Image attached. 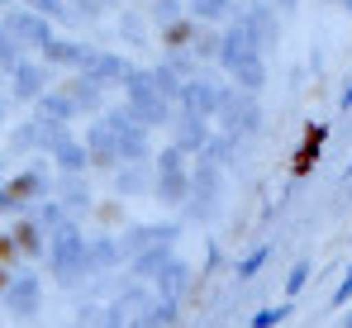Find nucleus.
<instances>
[{
	"label": "nucleus",
	"mask_w": 352,
	"mask_h": 328,
	"mask_svg": "<svg viewBox=\"0 0 352 328\" xmlns=\"http://www.w3.org/2000/svg\"><path fill=\"white\" fill-rule=\"evenodd\" d=\"M124 109H129L148 133H153L157 124H172L176 119V105L157 91V81H153V67H138V72H133V81L124 86Z\"/></svg>",
	"instance_id": "1"
},
{
	"label": "nucleus",
	"mask_w": 352,
	"mask_h": 328,
	"mask_svg": "<svg viewBox=\"0 0 352 328\" xmlns=\"http://www.w3.org/2000/svg\"><path fill=\"white\" fill-rule=\"evenodd\" d=\"M48 272H53V281H62V285H76L81 276L91 272V243L81 238V228H76V219L67 223V228H58L53 233V243H48Z\"/></svg>",
	"instance_id": "2"
},
{
	"label": "nucleus",
	"mask_w": 352,
	"mask_h": 328,
	"mask_svg": "<svg viewBox=\"0 0 352 328\" xmlns=\"http://www.w3.org/2000/svg\"><path fill=\"white\" fill-rule=\"evenodd\" d=\"M153 195L162 205H186L190 200V166H186V153L167 143L157 153V181H153Z\"/></svg>",
	"instance_id": "3"
},
{
	"label": "nucleus",
	"mask_w": 352,
	"mask_h": 328,
	"mask_svg": "<svg viewBox=\"0 0 352 328\" xmlns=\"http://www.w3.org/2000/svg\"><path fill=\"white\" fill-rule=\"evenodd\" d=\"M219 200H224V166L214 162H200L190 166V200H186V215L190 219H210L219 210Z\"/></svg>",
	"instance_id": "4"
},
{
	"label": "nucleus",
	"mask_w": 352,
	"mask_h": 328,
	"mask_svg": "<svg viewBox=\"0 0 352 328\" xmlns=\"http://www.w3.org/2000/svg\"><path fill=\"white\" fill-rule=\"evenodd\" d=\"M5 29H10V39L24 48V53H43L58 34H53V19H43L38 10H29V5H19V10H5V19H0Z\"/></svg>",
	"instance_id": "5"
},
{
	"label": "nucleus",
	"mask_w": 352,
	"mask_h": 328,
	"mask_svg": "<svg viewBox=\"0 0 352 328\" xmlns=\"http://www.w3.org/2000/svg\"><path fill=\"white\" fill-rule=\"evenodd\" d=\"M100 119L110 124V133L119 138V157H124V166L148 162V129H143L129 109H124V105H119V109H105Z\"/></svg>",
	"instance_id": "6"
},
{
	"label": "nucleus",
	"mask_w": 352,
	"mask_h": 328,
	"mask_svg": "<svg viewBox=\"0 0 352 328\" xmlns=\"http://www.w3.org/2000/svg\"><path fill=\"white\" fill-rule=\"evenodd\" d=\"M224 81L219 76H210V72H200V76H190L186 81V91H181V100L176 109H190V114H200V119H219V105H224Z\"/></svg>",
	"instance_id": "7"
},
{
	"label": "nucleus",
	"mask_w": 352,
	"mask_h": 328,
	"mask_svg": "<svg viewBox=\"0 0 352 328\" xmlns=\"http://www.w3.org/2000/svg\"><path fill=\"white\" fill-rule=\"evenodd\" d=\"M219 124H224V133L248 138V133H257V129H262V105H257L248 91L229 86V91H224V105H219Z\"/></svg>",
	"instance_id": "8"
},
{
	"label": "nucleus",
	"mask_w": 352,
	"mask_h": 328,
	"mask_svg": "<svg viewBox=\"0 0 352 328\" xmlns=\"http://www.w3.org/2000/svg\"><path fill=\"white\" fill-rule=\"evenodd\" d=\"M53 162H34L29 171H14L10 176V195H14V205L19 210H34V205H43L48 195H53Z\"/></svg>",
	"instance_id": "9"
},
{
	"label": "nucleus",
	"mask_w": 352,
	"mask_h": 328,
	"mask_svg": "<svg viewBox=\"0 0 352 328\" xmlns=\"http://www.w3.org/2000/svg\"><path fill=\"white\" fill-rule=\"evenodd\" d=\"M67 138H76L67 124L48 119V114H34V119H29L19 133H14V148H19V153H24V148H43V157H53V153H58Z\"/></svg>",
	"instance_id": "10"
},
{
	"label": "nucleus",
	"mask_w": 352,
	"mask_h": 328,
	"mask_svg": "<svg viewBox=\"0 0 352 328\" xmlns=\"http://www.w3.org/2000/svg\"><path fill=\"white\" fill-rule=\"evenodd\" d=\"M176 148L186 153V157H205L210 153V143H214V133H210V119H200V114H190V109H176Z\"/></svg>",
	"instance_id": "11"
},
{
	"label": "nucleus",
	"mask_w": 352,
	"mask_h": 328,
	"mask_svg": "<svg viewBox=\"0 0 352 328\" xmlns=\"http://www.w3.org/2000/svg\"><path fill=\"white\" fill-rule=\"evenodd\" d=\"M38 300H43V281L24 272V276H14L10 290H5V314H14V319H34V314H38Z\"/></svg>",
	"instance_id": "12"
},
{
	"label": "nucleus",
	"mask_w": 352,
	"mask_h": 328,
	"mask_svg": "<svg viewBox=\"0 0 352 328\" xmlns=\"http://www.w3.org/2000/svg\"><path fill=\"white\" fill-rule=\"evenodd\" d=\"M248 57H267L257 43H252V34H248V24H243V14H238L234 24H224V48H219V67L229 72L238 62H248Z\"/></svg>",
	"instance_id": "13"
},
{
	"label": "nucleus",
	"mask_w": 352,
	"mask_h": 328,
	"mask_svg": "<svg viewBox=\"0 0 352 328\" xmlns=\"http://www.w3.org/2000/svg\"><path fill=\"white\" fill-rule=\"evenodd\" d=\"M81 143H86V153H91V166H105V171H110V166H124V157H119V138L110 133L105 119H96V124L86 129Z\"/></svg>",
	"instance_id": "14"
},
{
	"label": "nucleus",
	"mask_w": 352,
	"mask_h": 328,
	"mask_svg": "<svg viewBox=\"0 0 352 328\" xmlns=\"http://www.w3.org/2000/svg\"><path fill=\"white\" fill-rule=\"evenodd\" d=\"M243 24H248V34H252V43L262 48V53H272L276 48V39H281V29H276V5H248L243 10Z\"/></svg>",
	"instance_id": "15"
},
{
	"label": "nucleus",
	"mask_w": 352,
	"mask_h": 328,
	"mask_svg": "<svg viewBox=\"0 0 352 328\" xmlns=\"http://www.w3.org/2000/svg\"><path fill=\"white\" fill-rule=\"evenodd\" d=\"M96 53L100 48H91V43H76V39H53L48 48H43V57L48 62H58V67H72V72H91V62H96Z\"/></svg>",
	"instance_id": "16"
},
{
	"label": "nucleus",
	"mask_w": 352,
	"mask_h": 328,
	"mask_svg": "<svg viewBox=\"0 0 352 328\" xmlns=\"http://www.w3.org/2000/svg\"><path fill=\"white\" fill-rule=\"evenodd\" d=\"M10 96H14V100H34V105H38V100L48 96V67H43V62H24V67L10 76Z\"/></svg>",
	"instance_id": "17"
},
{
	"label": "nucleus",
	"mask_w": 352,
	"mask_h": 328,
	"mask_svg": "<svg viewBox=\"0 0 352 328\" xmlns=\"http://www.w3.org/2000/svg\"><path fill=\"white\" fill-rule=\"evenodd\" d=\"M133 72H138V67H133L129 57L96 53V62H91V72H86V76H91L96 86H129V81H133Z\"/></svg>",
	"instance_id": "18"
},
{
	"label": "nucleus",
	"mask_w": 352,
	"mask_h": 328,
	"mask_svg": "<svg viewBox=\"0 0 352 328\" xmlns=\"http://www.w3.org/2000/svg\"><path fill=\"white\" fill-rule=\"evenodd\" d=\"M105 86H96L91 76H76L72 86H62V96L72 100V109L76 114H105V96H100Z\"/></svg>",
	"instance_id": "19"
},
{
	"label": "nucleus",
	"mask_w": 352,
	"mask_h": 328,
	"mask_svg": "<svg viewBox=\"0 0 352 328\" xmlns=\"http://www.w3.org/2000/svg\"><path fill=\"white\" fill-rule=\"evenodd\" d=\"M10 238L19 243V252H24V257H48V243H53V238L43 233V223L29 215V210H24V219L14 223V233H10Z\"/></svg>",
	"instance_id": "20"
},
{
	"label": "nucleus",
	"mask_w": 352,
	"mask_h": 328,
	"mask_svg": "<svg viewBox=\"0 0 352 328\" xmlns=\"http://www.w3.org/2000/svg\"><path fill=\"white\" fill-rule=\"evenodd\" d=\"M48 162L58 166V176H81V171L91 166V153H86V143H81V138H67Z\"/></svg>",
	"instance_id": "21"
},
{
	"label": "nucleus",
	"mask_w": 352,
	"mask_h": 328,
	"mask_svg": "<svg viewBox=\"0 0 352 328\" xmlns=\"http://www.w3.org/2000/svg\"><path fill=\"white\" fill-rule=\"evenodd\" d=\"M186 10H190V19L195 24H224V19H238L234 14V0H186Z\"/></svg>",
	"instance_id": "22"
},
{
	"label": "nucleus",
	"mask_w": 352,
	"mask_h": 328,
	"mask_svg": "<svg viewBox=\"0 0 352 328\" xmlns=\"http://www.w3.org/2000/svg\"><path fill=\"white\" fill-rule=\"evenodd\" d=\"M229 76H234V86H238V91L257 96V91L267 86V62H262V57H248V62H238V67H229Z\"/></svg>",
	"instance_id": "23"
},
{
	"label": "nucleus",
	"mask_w": 352,
	"mask_h": 328,
	"mask_svg": "<svg viewBox=\"0 0 352 328\" xmlns=\"http://www.w3.org/2000/svg\"><path fill=\"white\" fill-rule=\"evenodd\" d=\"M58 200L67 205V215L91 210V186H86L81 176H62V181H58Z\"/></svg>",
	"instance_id": "24"
},
{
	"label": "nucleus",
	"mask_w": 352,
	"mask_h": 328,
	"mask_svg": "<svg viewBox=\"0 0 352 328\" xmlns=\"http://www.w3.org/2000/svg\"><path fill=\"white\" fill-rule=\"evenodd\" d=\"M172 262H176V257H172V243H162V248L138 252V257H133V272H138V276H162Z\"/></svg>",
	"instance_id": "25"
},
{
	"label": "nucleus",
	"mask_w": 352,
	"mask_h": 328,
	"mask_svg": "<svg viewBox=\"0 0 352 328\" xmlns=\"http://www.w3.org/2000/svg\"><path fill=\"white\" fill-rule=\"evenodd\" d=\"M153 181L157 176H148V166H124V171H115V190L119 195H138V190H153Z\"/></svg>",
	"instance_id": "26"
},
{
	"label": "nucleus",
	"mask_w": 352,
	"mask_h": 328,
	"mask_svg": "<svg viewBox=\"0 0 352 328\" xmlns=\"http://www.w3.org/2000/svg\"><path fill=\"white\" fill-rule=\"evenodd\" d=\"M24 62H29V57H24V48H19V43L10 39V29L0 24V72H5V76H14Z\"/></svg>",
	"instance_id": "27"
},
{
	"label": "nucleus",
	"mask_w": 352,
	"mask_h": 328,
	"mask_svg": "<svg viewBox=\"0 0 352 328\" xmlns=\"http://www.w3.org/2000/svg\"><path fill=\"white\" fill-rule=\"evenodd\" d=\"M238 148H243V138H238V133H214V143H210L205 162H214V166L234 162V157H238Z\"/></svg>",
	"instance_id": "28"
},
{
	"label": "nucleus",
	"mask_w": 352,
	"mask_h": 328,
	"mask_svg": "<svg viewBox=\"0 0 352 328\" xmlns=\"http://www.w3.org/2000/svg\"><path fill=\"white\" fill-rule=\"evenodd\" d=\"M219 48H224V29H205V34H195V43H190V57L219 62Z\"/></svg>",
	"instance_id": "29"
},
{
	"label": "nucleus",
	"mask_w": 352,
	"mask_h": 328,
	"mask_svg": "<svg viewBox=\"0 0 352 328\" xmlns=\"http://www.w3.org/2000/svg\"><path fill=\"white\" fill-rule=\"evenodd\" d=\"M186 281H190V267H186V262H172L167 272L157 276V290H162L167 300H176V295L186 290Z\"/></svg>",
	"instance_id": "30"
},
{
	"label": "nucleus",
	"mask_w": 352,
	"mask_h": 328,
	"mask_svg": "<svg viewBox=\"0 0 352 328\" xmlns=\"http://www.w3.org/2000/svg\"><path fill=\"white\" fill-rule=\"evenodd\" d=\"M190 10H186V0H153V24L157 29H172L176 19H186Z\"/></svg>",
	"instance_id": "31"
},
{
	"label": "nucleus",
	"mask_w": 352,
	"mask_h": 328,
	"mask_svg": "<svg viewBox=\"0 0 352 328\" xmlns=\"http://www.w3.org/2000/svg\"><path fill=\"white\" fill-rule=\"evenodd\" d=\"M119 257H124V248H119L115 238H100V243H91V272H96V267H115Z\"/></svg>",
	"instance_id": "32"
},
{
	"label": "nucleus",
	"mask_w": 352,
	"mask_h": 328,
	"mask_svg": "<svg viewBox=\"0 0 352 328\" xmlns=\"http://www.w3.org/2000/svg\"><path fill=\"white\" fill-rule=\"evenodd\" d=\"M24 5H29V10H38L43 19H62V24H67V19H76L72 0H24Z\"/></svg>",
	"instance_id": "33"
},
{
	"label": "nucleus",
	"mask_w": 352,
	"mask_h": 328,
	"mask_svg": "<svg viewBox=\"0 0 352 328\" xmlns=\"http://www.w3.org/2000/svg\"><path fill=\"white\" fill-rule=\"evenodd\" d=\"M267 257H272V243H262V248H252V252H248V257H243V262L234 267V276H238V281H252V276L262 272V262H267Z\"/></svg>",
	"instance_id": "34"
},
{
	"label": "nucleus",
	"mask_w": 352,
	"mask_h": 328,
	"mask_svg": "<svg viewBox=\"0 0 352 328\" xmlns=\"http://www.w3.org/2000/svg\"><path fill=\"white\" fill-rule=\"evenodd\" d=\"M309 272H314V267H309V257H300V262L291 267V276H286V295H300V290H305V281H309Z\"/></svg>",
	"instance_id": "35"
},
{
	"label": "nucleus",
	"mask_w": 352,
	"mask_h": 328,
	"mask_svg": "<svg viewBox=\"0 0 352 328\" xmlns=\"http://www.w3.org/2000/svg\"><path fill=\"white\" fill-rule=\"evenodd\" d=\"M281 319H291V305H276V309H262V314L252 319V328H276Z\"/></svg>",
	"instance_id": "36"
},
{
	"label": "nucleus",
	"mask_w": 352,
	"mask_h": 328,
	"mask_svg": "<svg viewBox=\"0 0 352 328\" xmlns=\"http://www.w3.org/2000/svg\"><path fill=\"white\" fill-rule=\"evenodd\" d=\"M115 0H72V10L81 14V19H96V14H105Z\"/></svg>",
	"instance_id": "37"
},
{
	"label": "nucleus",
	"mask_w": 352,
	"mask_h": 328,
	"mask_svg": "<svg viewBox=\"0 0 352 328\" xmlns=\"http://www.w3.org/2000/svg\"><path fill=\"white\" fill-rule=\"evenodd\" d=\"M348 300H352V267H348V276L338 281V290H333V300H329V305H333V309H343Z\"/></svg>",
	"instance_id": "38"
},
{
	"label": "nucleus",
	"mask_w": 352,
	"mask_h": 328,
	"mask_svg": "<svg viewBox=\"0 0 352 328\" xmlns=\"http://www.w3.org/2000/svg\"><path fill=\"white\" fill-rule=\"evenodd\" d=\"M124 39H129V43H143V24H138V14H124Z\"/></svg>",
	"instance_id": "39"
},
{
	"label": "nucleus",
	"mask_w": 352,
	"mask_h": 328,
	"mask_svg": "<svg viewBox=\"0 0 352 328\" xmlns=\"http://www.w3.org/2000/svg\"><path fill=\"white\" fill-rule=\"evenodd\" d=\"M14 248H19V243H14L10 233H0V262H14Z\"/></svg>",
	"instance_id": "40"
},
{
	"label": "nucleus",
	"mask_w": 352,
	"mask_h": 328,
	"mask_svg": "<svg viewBox=\"0 0 352 328\" xmlns=\"http://www.w3.org/2000/svg\"><path fill=\"white\" fill-rule=\"evenodd\" d=\"M10 210H19V205H14V195H10V181H0V215H10Z\"/></svg>",
	"instance_id": "41"
},
{
	"label": "nucleus",
	"mask_w": 352,
	"mask_h": 328,
	"mask_svg": "<svg viewBox=\"0 0 352 328\" xmlns=\"http://www.w3.org/2000/svg\"><path fill=\"white\" fill-rule=\"evenodd\" d=\"M105 328H124V309H119V305L105 314Z\"/></svg>",
	"instance_id": "42"
},
{
	"label": "nucleus",
	"mask_w": 352,
	"mask_h": 328,
	"mask_svg": "<svg viewBox=\"0 0 352 328\" xmlns=\"http://www.w3.org/2000/svg\"><path fill=\"white\" fill-rule=\"evenodd\" d=\"M338 109H343V114L352 109V76H348V86H343V96H338Z\"/></svg>",
	"instance_id": "43"
},
{
	"label": "nucleus",
	"mask_w": 352,
	"mask_h": 328,
	"mask_svg": "<svg viewBox=\"0 0 352 328\" xmlns=\"http://www.w3.org/2000/svg\"><path fill=\"white\" fill-rule=\"evenodd\" d=\"M272 5H276L281 14H291V10H295V0H272Z\"/></svg>",
	"instance_id": "44"
},
{
	"label": "nucleus",
	"mask_w": 352,
	"mask_h": 328,
	"mask_svg": "<svg viewBox=\"0 0 352 328\" xmlns=\"http://www.w3.org/2000/svg\"><path fill=\"white\" fill-rule=\"evenodd\" d=\"M0 10H14V0H0Z\"/></svg>",
	"instance_id": "45"
},
{
	"label": "nucleus",
	"mask_w": 352,
	"mask_h": 328,
	"mask_svg": "<svg viewBox=\"0 0 352 328\" xmlns=\"http://www.w3.org/2000/svg\"><path fill=\"white\" fill-rule=\"evenodd\" d=\"M0 181H10V176H5V162H0Z\"/></svg>",
	"instance_id": "46"
},
{
	"label": "nucleus",
	"mask_w": 352,
	"mask_h": 328,
	"mask_svg": "<svg viewBox=\"0 0 352 328\" xmlns=\"http://www.w3.org/2000/svg\"><path fill=\"white\" fill-rule=\"evenodd\" d=\"M338 5H343V10H352V0H338Z\"/></svg>",
	"instance_id": "47"
},
{
	"label": "nucleus",
	"mask_w": 352,
	"mask_h": 328,
	"mask_svg": "<svg viewBox=\"0 0 352 328\" xmlns=\"http://www.w3.org/2000/svg\"><path fill=\"white\" fill-rule=\"evenodd\" d=\"M348 200H352V181H348Z\"/></svg>",
	"instance_id": "48"
},
{
	"label": "nucleus",
	"mask_w": 352,
	"mask_h": 328,
	"mask_svg": "<svg viewBox=\"0 0 352 328\" xmlns=\"http://www.w3.org/2000/svg\"><path fill=\"white\" fill-rule=\"evenodd\" d=\"M348 181H352V162H348Z\"/></svg>",
	"instance_id": "49"
},
{
	"label": "nucleus",
	"mask_w": 352,
	"mask_h": 328,
	"mask_svg": "<svg viewBox=\"0 0 352 328\" xmlns=\"http://www.w3.org/2000/svg\"><path fill=\"white\" fill-rule=\"evenodd\" d=\"M0 86H5V72H0Z\"/></svg>",
	"instance_id": "50"
},
{
	"label": "nucleus",
	"mask_w": 352,
	"mask_h": 328,
	"mask_svg": "<svg viewBox=\"0 0 352 328\" xmlns=\"http://www.w3.org/2000/svg\"><path fill=\"white\" fill-rule=\"evenodd\" d=\"M348 328H352V314H348Z\"/></svg>",
	"instance_id": "51"
},
{
	"label": "nucleus",
	"mask_w": 352,
	"mask_h": 328,
	"mask_svg": "<svg viewBox=\"0 0 352 328\" xmlns=\"http://www.w3.org/2000/svg\"><path fill=\"white\" fill-rule=\"evenodd\" d=\"M333 5H338V0H333Z\"/></svg>",
	"instance_id": "52"
}]
</instances>
